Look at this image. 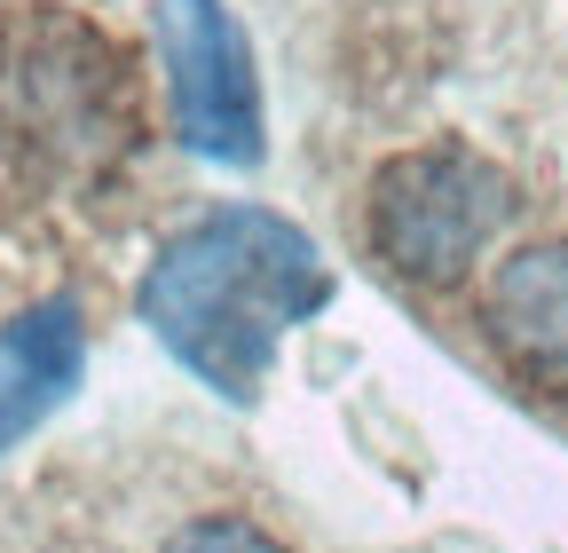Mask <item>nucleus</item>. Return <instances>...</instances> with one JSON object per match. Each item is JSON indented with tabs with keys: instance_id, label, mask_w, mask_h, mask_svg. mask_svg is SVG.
<instances>
[{
	"instance_id": "1",
	"label": "nucleus",
	"mask_w": 568,
	"mask_h": 553,
	"mask_svg": "<svg viewBox=\"0 0 568 553\" xmlns=\"http://www.w3.org/2000/svg\"><path fill=\"white\" fill-rule=\"evenodd\" d=\"M134 301L182 372H197L222 403H253L276 340L332 301V269L301 222L268 205H213L205 222L159 245Z\"/></svg>"
},
{
	"instance_id": "2",
	"label": "nucleus",
	"mask_w": 568,
	"mask_h": 553,
	"mask_svg": "<svg viewBox=\"0 0 568 553\" xmlns=\"http://www.w3.org/2000/svg\"><path fill=\"white\" fill-rule=\"evenodd\" d=\"M0 134L55 182H88L134 143L126 63L88 24H24L0 56Z\"/></svg>"
},
{
	"instance_id": "3",
	"label": "nucleus",
	"mask_w": 568,
	"mask_h": 553,
	"mask_svg": "<svg viewBox=\"0 0 568 553\" xmlns=\"http://www.w3.org/2000/svg\"><path fill=\"white\" fill-rule=\"evenodd\" d=\"M514 222V174L466 143L403 151L372 174V245L410 285H458Z\"/></svg>"
},
{
	"instance_id": "4",
	"label": "nucleus",
	"mask_w": 568,
	"mask_h": 553,
	"mask_svg": "<svg viewBox=\"0 0 568 553\" xmlns=\"http://www.w3.org/2000/svg\"><path fill=\"white\" fill-rule=\"evenodd\" d=\"M159 56L182 143L213 167H261V80L253 48L222 0H159Z\"/></svg>"
},
{
	"instance_id": "5",
	"label": "nucleus",
	"mask_w": 568,
	"mask_h": 553,
	"mask_svg": "<svg viewBox=\"0 0 568 553\" xmlns=\"http://www.w3.org/2000/svg\"><path fill=\"white\" fill-rule=\"evenodd\" d=\"M481 324L537 395H568V245H521L497 261Z\"/></svg>"
},
{
	"instance_id": "6",
	"label": "nucleus",
	"mask_w": 568,
	"mask_h": 553,
	"mask_svg": "<svg viewBox=\"0 0 568 553\" xmlns=\"http://www.w3.org/2000/svg\"><path fill=\"white\" fill-rule=\"evenodd\" d=\"M80 372H88V324L71 293L32 301L0 324V451H17L55 403H71Z\"/></svg>"
},
{
	"instance_id": "7",
	"label": "nucleus",
	"mask_w": 568,
	"mask_h": 553,
	"mask_svg": "<svg viewBox=\"0 0 568 553\" xmlns=\"http://www.w3.org/2000/svg\"><path fill=\"white\" fill-rule=\"evenodd\" d=\"M166 553H284V545H276L268 530L237 522V514H205V522L174 530V537H166Z\"/></svg>"
}]
</instances>
